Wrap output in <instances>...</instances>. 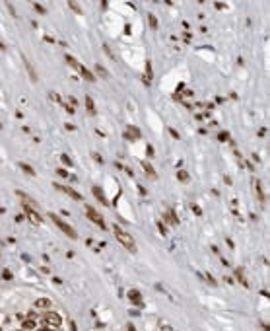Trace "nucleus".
Here are the masks:
<instances>
[{"instance_id": "nucleus-20", "label": "nucleus", "mask_w": 270, "mask_h": 331, "mask_svg": "<svg viewBox=\"0 0 270 331\" xmlns=\"http://www.w3.org/2000/svg\"><path fill=\"white\" fill-rule=\"evenodd\" d=\"M95 72H97L101 78H109V72L103 68V66H99V64H95Z\"/></svg>"}, {"instance_id": "nucleus-36", "label": "nucleus", "mask_w": 270, "mask_h": 331, "mask_svg": "<svg viewBox=\"0 0 270 331\" xmlns=\"http://www.w3.org/2000/svg\"><path fill=\"white\" fill-rule=\"evenodd\" d=\"M64 129H66V131H74L76 127H74V125H70V123H66V125H64Z\"/></svg>"}, {"instance_id": "nucleus-16", "label": "nucleus", "mask_w": 270, "mask_h": 331, "mask_svg": "<svg viewBox=\"0 0 270 331\" xmlns=\"http://www.w3.org/2000/svg\"><path fill=\"white\" fill-rule=\"evenodd\" d=\"M20 167H22L23 171L27 173V175H31V177H35V169H33L29 164H25V162H20Z\"/></svg>"}, {"instance_id": "nucleus-35", "label": "nucleus", "mask_w": 270, "mask_h": 331, "mask_svg": "<svg viewBox=\"0 0 270 331\" xmlns=\"http://www.w3.org/2000/svg\"><path fill=\"white\" fill-rule=\"evenodd\" d=\"M169 132H171V136H173V138H179V132L175 131V129H169Z\"/></svg>"}, {"instance_id": "nucleus-7", "label": "nucleus", "mask_w": 270, "mask_h": 331, "mask_svg": "<svg viewBox=\"0 0 270 331\" xmlns=\"http://www.w3.org/2000/svg\"><path fill=\"white\" fill-rule=\"evenodd\" d=\"M128 300L132 302V304H136V306H142L144 304V300H142V294H140V290H128Z\"/></svg>"}, {"instance_id": "nucleus-4", "label": "nucleus", "mask_w": 270, "mask_h": 331, "mask_svg": "<svg viewBox=\"0 0 270 331\" xmlns=\"http://www.w3.org/2000/svg\"><path fill=\"white\" fill-rule=\"evenodd\" d=\"M43 321L49 325V327H60L62 325V316H58L56 312H47V314H43Z\"/></svg>"}, {"instance_id": "nucleus-24", "label": "nucleus", "mask_w": 270, "mask_h": 331, "mask_svg": "<svg viewBox=\"0 0 270 331\" xmlns=\"http://www.w3.org/2000/svg\"><path fill=\"white\" fill-rule=\"evenodd\" d=\"M148 20H150V25H152V29H158V18L156 16H148Z\"/></svg>"}, {"instance_id": "nucleus-11", "label": "nucleus", "mask_w": 270, "mask_h": 331, "mask_svg": "<svg viewBox=\"0 0 270 331\" xmlns=\"http://www.w3.org/2000/svg\"><path fill=\"white\" fill-rule=\"evenodd\" d=\"M23 323H22V327L23 331H33L35 329V320H31V318H23Z\"/></svg>"}, {"instance_id": "nucleus-8", "label": "nucleus", "mask_w": 270, "mask_h": 331, "mask_svg": "<svg viewBox=\"0 0 270 331\" xmlns=\"http://www.w3.org/2000/svg\"><path fill=\"white\" fill-rule=\"evenodd\" d=\"M124 138H128V140H136V138H140V131H138L136 127L128 125L126 131H124Z\"/></svg>"}, {"instance_id": "nucleus-5", "label": "nucleus", "mask_w": 270, "mask_h": 331, "mask_svg": "<svg viewBox=\"0 0 270 331\" xmlns=\"http://www.w3.org/2000/svg\"><path fill=\"white\" fill-rule=\"evenodd\" d=\"M86 214H87V218H89L91 222H95L99 228H103V230H105V220H103V216H101V214H99L93 207H86Z\"/></svg>"}, {"instance_id": "nucleus-34", "label": "nucleus", "mask_w": 270, "mask_h": 331, "mask_svg": "<svg viewBox=\"0 0 270 331\" xmlns=\"http://www.w3.org/2000/svg\"><path fill=\"white\" fill-rule=\"evenodd\" d=\"M58 175H60V177H70V175H68V171H66V169H62V167L58 169Z\"/></svg>"}, {"instance_id": "nucleus-28", "label": "nucleus", "mask_w": 270, "mask_h": 331, "mask_svg": "<svg viewBox=\"0 0 270 331\" xmlns=\"http://www.w3.org/2000/svg\"><path fill=\"white\" fill-rule=\"evenodd\" d=\"M64 58H66V62H68V64H72V66H74V68H76V64H78V60H76V58H72V56H70V55H66Z\"/></svg>"}, {"instance_id": "nucleus-29", "label": "nucleus", "mask_w": 270, "mask_h": 331, "mask_svg": "<svg viewBox=\"0 0 270 331\" xmlns=\"http://www.w3.org/2000/svg\"><path fill=\"white\" fill-rule=\"evenodd\" d=\"M159 331H173V329H171V325H167L165 321H161L159 323Z\"/></svg>"}, {"instance_id": "nucleus-2", "label": "nucleus", "mask_w": 270, "mask_h": 331, "mask_svg": "<svg viewBox=\"0 0 270 331\" xmlns=\"http://www.w3.org/2000/svg\"><path fill=\"white\" fill-rule=\"evenodd\" d=\"M49 216H51V220H53V222H54V224H56V226H58V228H60L62 232H64V234L68 236V238H70V240H76V238H78L76 230L72 228V226H70V224H68V222H64L62 218H58V216H56L54 212H51Z\"/></svg>"}, {"instance_id": "nucleus-30", "label": "nucleus", "mask_w": 270, "mask_h": 331, "mask_svg": "<svg viewBox=\"0 0 270 331\" xmlns=\"http://www.w3.org/2000/svg\"><path fill=\"white\" fill-rule=\"evenodd\" d=\"M206 280H208V282H210L212 286H216V278H214L212 275H208V273H206Z\"/></svg>"}, {"instance_id": "nucleus-6", "label": "nucleus", "mask_w": 270, "mask_h": 331, "mask_svg": "<svg viewBox=\"0 0 270 331\" xmlns=\"http://www.w3.org/2000/svg\"><path fill=\"white\" fill-rule=\"evenodd\" d=\"M54 189H56V191H62V193H66L68 197H72L74 201H82V195H80L78 191H74L72 187H66V185H58V183H54Z\"/></svg>"}, {"instance_id": "nucleus-3", "label": "nucleus", "mask_w": 270, "mask_h": 331, "mask_svg": "<svg viewBox=\"0 0 270 331\" xmlns=\"http://www.w3.org/2000/svg\"><path fill=\"white\" fill-rule=\"evenodd\" d=\"M23 214L27 216V220L31 222L33 226H39V224H43V216L37 212V209L35 207H31V205H25L23 203Z\"/></svg>"}, {"instance_id": "nucleus-38", "label": "nucleus", "mask_w": 270, "mask_h": 331, "mask_svg": "<svg viewBox=\"0 0 270 331\" xmlns=\"http://www.w3.org/2000/svg\"><path fill=\"white\" fill-rule=\"evenodd\" d=\"M93 158H95V162H99V164H101V162H103V160H101V156H99L97 152H95V154H93Z\"/></svg>"}, {"instance_id": "nucleus-10", "label": "nucleus", "mask_w": 270, "mask_h": 331, "mask_svg": "<svg viewBox=\"0 0 270 331\" xmlns=\"http://www.w3.org/2000/svg\"><path fill=\"white\" fill-rule=\"evenodd\" d=\"M152 78H154V72H152V62H146V74H144V84L150 86Z\"/></svg>"}, {"instance_id": "nucleus-18", "label": "nucleus", "mask_w": 270, "mask_h": 331, "mask_svg": "<svg viewBox=\"0 0 270 331\" xmlns=\"http://www.w3.org/2000/svg\"><path fill=\"white\" fill-rule=\"evenodd\" d=\"M255 185H257V197H259V201H260V203H264V191H262V183H260V181H257Z\"/></svg>"}, {"instance_id": "nucleus-37", "label": "nucleus", "mask_w": 270, "mask_h": 331, "mask_svg": "<svg viewBox=\"0 0 270 331\" xmlns=\"http://www.w3.org/2000/svg\"><path fill=\"white\" fill-rule=\"evenodd\" d=\"M229 136H227V132H220V140H227Z\"/></svg>"}, {"instance_id": "nucleus-13", "label": "nucleus", "mask_w": 270, "mask_h": 331, "mask_svg": "<svg viewBox=\"0 0 270 331\" xmlns=\"http://www.w3.org/2000/svg\"><path fill=\"white\" fill-rule=\"evenodd\" d=\"M93 195L97 197V201H99V203L107 205V199H105V195H103V191H101V187H93Z\"/></svg>"}, {"instance_id": "nucleus-43", "label": "nucleus", "mask_w": 270, "mask_h": 331, "mask_svg": "<svg viewBox=\"0 0 270 331\" xmlns=\"http://www.w3.org/2000/svg\"><path fill=\"white\" fill-rule=\"evenodd\" d=\"M0 331H2V329H0Z\"/></svg>"}, {"instance_id": "nucleus-21", "label": "nucleus", "mask_w": 270, "mask_h": 331, "mask_svg": "<svg viewBox=\"0 0 270 331\" xmlns=\"http://www.w3.org/2000/svg\"><path fill=\"white\" fill-rule=\"evenodd\" d=\"M60 162H62V164H64L66 167H70V166L74 164V162H72V160L68 158V154H60Z\"/></svg>"}, {"instance_id": "nucleus-1", "label": "nucleus", "mask_w": 270, "mask_h": 331, "mask_svg": "<svg viewBox=\"0 0 270 331\" xmlns=\"http://www.w3.org/2000/svg\"><path fill=\"white\" fill-rule=\"evenodd\" d=\"M113 232H115V238H117V242H119L122 247H126L128 251L136 253V242H134V238L130 236L128 232L122 230L119 224H113Z\"/></svg>"}, {"instance_id": "nucleus-26", "label": "nucleus", "mask_w": 270, "mask_h": 331, "mask_svg": "<svg viewBox=\"0 0 270 331\" xmlns=\"http://www.w3.org/2000/svg\"><path fill=\"white\" fill-rule=\"evenodd\" d=\"M33 8L39 12V14H45V12H47V10H45V6H41L39 2H33Z\"/></svg>"}, {"instance_id": "nucleus-44", "label": "nucleus", "mask_w": 270, "mask_h": 331, "mask_svg": "<svg viewBox=\"0 0 270 331\" xmlns=\"http://www.w3.org/2000/svg\"><path fill=\"white\" fill-rule=\"evenodd\" d=\"M22 331H23V329H22Z\"/></svg>"}, {"instance_id": "nucleus-40", "label": "nucleus", "mask_w": 270, "mask_h": 331, "mask_svg": "<svg viewBox=\"0 0 270 331\" xmlns=\"http://www.w3.org/2000/svg\"><path fill=\"white\" fill-rule=\"evenodd\" d=\"M126 329H128V331H136V327H134L132 323H128V325H126Z\"/></svg>"}, {"instance_id": "nucleus-25", "label": "nucleus", "mask_w": 270, "mask_h": 331, "mask_svg": "<svg viewBox=\"0 0 270 331\" xmlns=\"http://www.w3.org/2000/svg\"><path fill=\"white\" fill-rule=\"evenodd\" d=\"M25 66H27V70H29V74H31V80H33V82H37V74H35V70H33V66L29 64V62H25Z\"/></svg>"}, {"instance_id": "nucleus-15", "label": "nucleus", "mask_w": 270, "mask_h": 331, "mask_svg": "<svg viewBox=\"0 0 270 331\" xmlns=\"http://www.w3.org/2000/svg\"><path fill=\"white\" fill-rule=\"evenodd\" d=\"M35 306H37V308H43V310H47L49 306H51V300H49V298H39V300L35 302Z\"/></svg>"}, {"instance_id": "nucleus-19", "label": "nucleus", "mask_w": 270, "mask_h": 331, "mask_svg": "<svg viewBox=\"0 0 270 331\" xmlns=\"http://www.w3.org/2000/svg\"><path fill=\"white\" fill-rule=\"evenodd\" d=\"M177 179L183 181V183H189V173H187L185 169H181V171H177Z\"/></svg>"}, {"instance_id": "nucleus-17", "label": "nucleus", "mask_w": 270, "mask_h": 331, "mask_svg": "<svg viewBox=\"0 0 270 331\" xmlns=\"http://www.w3.org/2000/svg\"><path fill=\"white\" fill-rule=\"evenodd\" d=\"M142 167H144V169H146V173H148V175H150V177H156V169H154V167H152V166L148 164V162H146V160H142Z\"/></svg>"}, {"instance_id": "nucleus-27", "label": "nucleus", "mask_w": 270, "mask_h": 331, "mask_svg": "<svg viewBox=\"0 0 270 331\" xmlns=\"http://www.w3.org/2000/svg\"><path fill=\"white\" fill-rule=\"evenodd\" d=\"M68 4H70V8H72L74 12H78V14H82V8L78 6V2H68Z\"/></svg>"}, {"instance_id": "nucleus-39", "label": "nucleus", "mask_w": 270, "mask_h": 331, "mask_svg": "<svg viewBox=\"0 0 270 331\" xmlns=\"http://www.w3.org/2000/svg\"><path fill=\"white\" fill-rule=\"evenodd\" d=\"M37 331H53V327H49V325H45V327H41V329H37Z\"/></svg>"}, {"instance_id": "nucleus-31", "label": "nucleus", "mask_w": 270, "mask_h": 331, "mask_svg": "<svg viewBox=\"0 0 270 331\" xmlns=\"http://www.w3.org/2000/svg\"><path fill=\"white\" fill-rule=\"evenodd\" d=\"M64 107H66V113H68V115H74V109H76V107H72L70 103H68V105H64Z\"/></svg>"}, {"instance_id": "nucleus-22", "label": "nucleus", "mask_w": 270, "mask_h": 331, "mask_svg": "<svg viewBox=\"0 0 270 331\" xmlns=\"http://www.w3.org/2000/svg\"><path fill=\"white\" fill-rule=\"evenodd\" d=\"M167 214H169V218H171V224H175V226H177V224H179V218H177L175 210H173V209H169V210H167Z\"/></svg>"}, {"instance_id": "nucleus-42", "label": "nucleus", "mask_w": 270, "mask_h": 331, "mask_svg": "<svg viewBox=\"0 0 270 331\" xmlns=\"http://www.w3.org/2000/svg\"><path fill=\"white\" fill-rule=\"evenodd\" d=\"M4 49H6V47H4V45H2V41H0V51H4Z\"/></svg>"}, {"instance_id": "nucleus-33", "label": "nucleus", "mask_w": 270, "mask_h": 331, "mask_svg": "<svg viewBox=\"0 0 270 331\" xmlns=\"http://www.w3.org/2000/svg\"><path fill=\"white\" fill-rule=\"evenodd\" d=\"M191 209H193V212H195V214H198V216H200V214H202V210L198 209V207H196V205H191Z\"/></svg>"}, {"instance_id": "nucleus-9", "label": "nucleus", "mask_w": 270, "mask_h": 331, "mask_svg": "<svg viewBox=\"0 0 270 331\" xmlns=\"http://www.w3.org/2000/svg\"><path fill=\"white\" fill-rule=\"evenodd\" d=\"M76 70H80V74L86 78V80H89V82H95V76H93V72H91V70H87L86 66H82L80 62L76 64Z\"/></svg>"}, {"instance_id": "nucleus-23", "label": "nucleus", "mask_w": 270, "mask_h": 331, "mask_svg": "<svg viewBox=\"0 0 270 331\" xmlns=\"http://www.w3.org/2000/svg\"><path fill=\"white\" fill-rule=\"evenodd\" d=\"M158 230H159V234H161V236H165V238H167V228L163 226L161 220H158Z\"/></svg>"}, {"instance_id": "nucleus-41", "label": "nucleus", "mask_w": 270, "mask_h": 331, "mask_svg": "<svg viewBox=\"0 0 270 331\" xmlns=\"http://www.w3.org/2000/svg\"><path fill=\"white\" fill-rule=\"evenodd\" d=\"M70 327H72V331H78V325H76L74 321H72V323H70Z\"/></svg>"}, {"instance_id": "nucleus-12", "label": "nucleus", "mask_w": 270, "mask_h": 331, "mask_svg": "<svg viewBox=\"0 0 270 331\" xmlns=\"http://www.w3.org/2000/svg\"><path fill=\"white\" fill-rule=\"evenodd\" d=\"M86 109L89 115H95V103H93V98L91 96H86Z\"/></svg>"}, {"instance_id": "nucleus-32", "label": "nucleus", "mask_w": 270, "mask_h": 331, "mask_svg": "<svg viewBox=\"0 0 270 331\" xmlns=\"http://www.w3.org/2000/svg\"><path fill=\"white\" fill-rule=\"evenodd\" d=\"M2 276H4V280H10V278H12V273L8 271V269H6V271L2 273Z\"/></svg>"}, {"instance_id": "nucleus-14", "label": "nucleus", "mask_w": 270, "mask_h": 331, "mask_svg": "<svg viewBox=\"0 0 270 331\" xmlns=\"http://www.w3.org/2000/svg\"><path fill=\"white\" fill-rule=\"evenodd\" d=\"M235 276H237V280H239V282H241V284H243L245 288L249 286L247 278H245V275H243V271H241V269H235Z\"/></svg>"}]
</instances>
